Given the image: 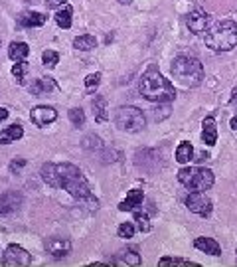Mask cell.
Instances as JSON below:
<instances>
[{"instance_id": "1", "label": "cell", "mask_w": 237, "mask_h": 267, "mask_svg": "<svg viewBox=\"0 0 237 267\" xmlns=\"http://www.w3.org/2000/svg\"><path fill=\"white\" fill-rule=\"evenodd\" d=\"M138 89H140L142 97L149 99V101L170 103V101H174V97H176L174 85H172L160 72H156L154 67H150L149 72L142 76Z\"/></svg>"}, {"instance_id": "2", "label": "cell", "mask_w": 237, "mask_h": 267, "mask_svg": "<svg viewBox=\"0 0 237 267\" xmlns=\"http://www.w3.org/2000/svg\"><path fill=\"white\" fill-rule=\"evenodd\" d=\"M58 170V178H60V188H65L74 198L85 202L91 200V188H89V182L85 180V176L81 174V170L71 163H63V165H56Z\"/></svg>"}, {"instance_id": "3", "label": "cell", "mask_w": 237, "mask_h": 267, "mask_svg": "<svg viewBox=\"0 0 237 267\" xmlns=\"http://www.w3.org/2000/svg\"><path fill=\"white\" fill-rule=\"evenodd\" d=\"M172 77L184 87H196L204 79V65L194 56H178L172 62Z\"/></svg>"}, {"instance_id": "4", "label": "cell", "mask_w": 237, "mask_h": 267, "mask_svg": "<svg viewBox=\"0 0 237 267\" xmlns=\"http://www.w3.org/2000/svg\"><path fill=\"white\" fill-rule=\"evenodd\" d=\"M206 46L213 51H229L237 48V24L233 20H222L206 32Z\"/></svg>"}, {"instance_id": "5", "label": "cell", "mask_w": 237, "mask_h": 267, "mask_svg": "<svg viewBox=\"0 0 237 267\" xmlns=\"http://www.w3.org/2000/svg\"><path fill=\"white\" fill-rule=\"evenodd\" d=\"M178 180L186 186L188 190L206 192L213 186V172L210 168H198V166H184L178 170Z\"/></svg>"}, {"instance_id": "6", "label": "cell", "mask_w": 237, "mask_h": 267, "mask_svg": "<svg viewBox=\"0 0 237 267\" xmlns=\"http://www.w3.org/2000/svg\"><path fill=\"white\" fill-rule=\"evenodd\" d=\"M113 121H115V125L121 129V131H126V133H138V131H142L144 125H147L144 113L138 107H133V105L119 107L115 111Z\"/></svg>"}, {"instance_id": "7", "label": "cell", "mask_w": 237, "mask_h": 267, "mask_svg": "<svg viewBox=\"0 0 237 267\" xmlns=\"http://www.w3.org/2000/svg\"><path fill=\"white\" fill-rule=\"evenodd\" d=\"M186 208L198 216H210L212 214V200L206 196V192L192 190L186 196Z\"/></svg>"}, {"instance_id": "8", "label": "cell", "mask_w": 237, "mask_h": 267, "mask_svg": "<svg viewBox=\"0 0 237 267\" xmlns=\"http://www.w3.org/2000/svg\"><path fill=\"white\" fill-rule=\"evenodd\" d=\"M210 22H212V16L208 12H204V10H194V12L188 14L186 18V24L192 34H206Z\"/></svg>"}, {"instance_id": "9", "label": "cell", "mask_w": 237, "mask_h": 267, "mask_svg": "<svg viewBox=\"0 0 237 267\" xmlns=\"http://www.w3.org/2000/svg\"><path fill=\"white\" fill-rule=\"evenodd\" d=\"M4 265H30L32 261V255L26 252L24 247L20 245H8V250L4 252V257H2Z\"/></svg>"}, {"instance_id": "10", "label": "cell", "mask_w": 237, "mask_h": 267, "mask_svg": "<svg viewBox=\"0 0 237 267\" xmlns=\"http://www.w3.org/2000/svg\"><path fill=\"white\" fill-rule=\"evenodd\" d=\"M30 119H32V123L38 125V127H46V125H50V123H53V121L58 119V113H56L53 107L40 105V107H36V109H32Z\"/></svg>"}, {"instance_id": "11", "label": "cell", "mask_w": 237, "mask_h": 267, "mask_svg": "<svg viewBox=\"0 0 237 267\" xmlns=\"http://www.w3.org/2000/svg\"><path fill=\"white\" fill-rule=\"evenodd\" d=\"M44 247L53 257H65V255L71 252V242L63 240V238H48L44 242Z\"/></svg>"}, {"instance_id": "12", "label": "cell", "mask_w": 237, "mask_h": 267, "mask_svg": "<svg viewBox=\"0 0 237 267\" xmlns=\"http://www.w3.org/2000/svg\"><path fill=\"white\" fill-rule=\"evenodd\" d=\"M202 140L208 147H213L217 143V127H215V119L213 117H206L204 119V123H202Z\"/></svg>"}, {"instance_id": "13", "label": "cell", "mask_w": 237, "mask_h": 267, "mask_svg": "<svg viewBox=\"0 0 237 267\" xmlns=\"http://www.w3.org/2000/svg\"><path fill=\"white\" fill-rule=\"evenodd\" d=\"M142 200H144L142 190L135 188V190L129 192V196H126L123 202L119 204V210H121V212H133V210H137L138 206H142Z\"/></svg>"}, {"instance_id": "14", "label": "cell", "mask_w": 237, "mask_h": 267, "mask_svg": "<svg viewBox=\"0 0 237 267\" xmlns=\"http://www.w3.org/2000/svg\"><path fill=\"white\" fill-rule=\"evenodd\" d=\"M22 204V196L16 194V192H6L0 196V214H6V212H14L18 210V206Z\"/></svg>"}, {"instance_id": "15", "label": "cell", "mask_w": 237, "mask_h": 267, "mask_svg": "<svg viewBox=\"0 0 237 267\" xmlns=\"http://www.w3.org/2000/svg\"><path fill=\"white\" fill-rule=\"evenodd\" d=\"M46 16L42 12H24L20 18H18V22L20 26H24V28H38V26H44L46 24Z\"/></svg>"}, {"instance_id": "16", "label": "cell", "mask_w": 237, "mask_h": 267, "mask_svg": "<svg viewBox=\"0 0 237 267\" xmlns=\"http://www.w3.org/2000/svg\"><path fill=\"white\" fill-rule=\"evenodd\" d=\"M194 245H196L200 252H204V254L222 255V245L215 242V240H212V238H198V240L194 242Z\"/></svg>"}, {"instance_id": "17", "label": "cell", "mask_w": 237, "mask_h": 267, "mask_svg": "<svg viewBox=\"0 0 237 267\" xmlns=\"http://www.w3.org/2000/svg\"><path fill=\"white\" fill-rule=\"evenodd\" d=\"M28 54H30V48H28L26 42H12L10 48H8V56L14 62H24L28 58Z\"/></svg>"}, {"instance_id": "18", "label": "cell", "mask_w": 237, "mask_h": 267, "mask_svg": "<svg viewBox=\"0 0 237 267\" xmlns=\"http://www.w3.org/2000/svg\"><path fill=\"white\" fill-rule=\"evenodd\" d=\"M22 135H24V129L20 127V125H10V127L0 131V143L2 145H10V143L20 139Z\"/></svg>"}, {"instance_id": "19", "label": "cell", "mask_w": 237, "mask_h": 267, "mask_svg": "<svg viewBox=\"0 0 237 267\" xmlns=\"http://www.w3.org/2000/svg\"><path fill=\"white\" fill-rule=\"evenodd\" d=\"M71 16H74V8L69 6V4H63L62 8L56 12V22H58V26L60 28H63V30H67V28H71Z\"/></svg>"}, {"instance_id": "20", "label": "cell", "mask_w": 237, "mask_h": 267, "mask_svg": "<svg viewBox=\"0 0 237 267\" xmlns=\"http://www.w3.org/2000/svg\"><path fill=\"white\" fill-rule=\"evenodd\" d=\"M93 115H95V119L103 123V121H107L109 119V113H107V99L103 97V95H95V99H93Z\"/></svg>"}, {"instance_id": "21", "label": "cell", "mask_w": 237, "mask_h": 267, "mask_svg": "<svg viewBox=\"0 0 237 267\" xmlns=\"http://www.w3.org/2000/svg\"><path fill=\"white\" fill-rule=\"evenodd\" d=\"M42 178H44L46 184H50L53 188H60V178H58V170H56L53 163H46L42 166Z\"/></svg>"}, {"instance_id": "22", "label": "cell", "mask_w": 237, "mask_h": 267, "mask_svg": "<svg viewBox=\"0 0 237 267\" xmlns=\"http://www.w3.org/2000/svg\"><path fill=\"white\" fill-rule=\"evenodd\" d=\"M74 48L81 51H89V50H93V48H97V40H95V36H91V34L77 36V38L74 40Z\"/></svg>"}, {"instance_id": "23", "label": "cell", "mask_w": 237, "mask_h": 267, "mask_svg": "<svg viewBox=\"0 0 237 267\" xmlns=\"http://www.w3.org/2000/svg\"><path fill=\"white\" fill-rule=\"evenodd\" d=\"M194 158V147L190 145V143H180V147L176 149V161L180 163V165H186Z\"/></svg>"}, {"instance_id": "24", "label": "cell", "mask_w": 237, "mask_h": 267, "mask_svg": "<svg viewBox=\"0 0 237 267\" xmlns=\"http://www.w3.org/2000/svg\"><path fill=\"white\" fill-rule=\"evenodd\" d=\"M42 64L46 65V67H56V65L60 64V54L53 50H48L42 54Z\"/></svg>"}, {"instance_id": "25", "label": "cell", "mask_w": 237, "mask_h": 267, "mask_svg": "<svg viewBox=\"0 0 237 267\" xmlns=\"http://www.w3.org/2000/svg\"><path fill=\"white\" fill-rule=\"evenodd\" d=\"M119 257H121L125 263H129V265H140V255H138L135 250H123V252L119 254Z\"/></svg>"}, {"instance_id": "26", "label": "cell", "mask_w": 237, "mask_h": 267, "mask_svg": "<svg viewBox=\"0 0 237 267\" xmlns=\"http://www.w3.org/2000/svg\"><path fill=\"white\" fill-rule=\"evenodd\" d=\"M81 145H83V149H87V151H101V149H103V140H101L99 137H95V135L85 137Z\"/></svg>"}, {"instance_id": "27", "label": "cell", "mask_w": 237, "mask_h": 267, "mask_svg": "<svg viewBox=\"0 0 237 267\" xmlns=\"http://www.w3.org/2000/svg\"><path fill=\"white\" fill-rule=\"evenodd\" d=\"M135 222L138 224L140 232H149V229H150L149 214H147L144 210H135Z\"/></svg>"}, {"instance_id": "28", "label": "cell", "mask_w": 237, "mask_h": 267, "mask_svg": "<svg viewBox=\"0 0 237 267\" xmlns=\"http://www.w3.org/2000/svg\"><path fill=\"white\" fill-rule=\"evenodd\" d=\"M160 265H194V267H198V263H194V261H188V259H180V257H162L160 261H158Z\"/></svg>"}, {"instance_id": "29", "label": "cell", "mask_w": 237, "mask_h": 267, "mask_svg": "<svg viewBox=\"0 0 237 267\" xmlns=\"http://www.w3.org/2000/svg\"><path fill=\"white\" fill-rule=\"evenodd\" d=\"M69 121L74 123L75 127H81V125L85 123V113H83L81 109L74 107V109H69Z\"/></svg>"}, {"instance_id": "30", "label": "cell", "mask_w": 237, "mask_h": 267, "mask_svg": "<svg viewBox=\"0 0 237 267\" xmlns=\"http://www.w3.org/2000/svg\"><path fill=\"white\" fill-rule=\"evenodd\" d=\"M101 83V74H91V76L85 77V89H87V93H93L95 89L99 87Z\"/></svg>"}, {"instance_id": "31", "label": "cell", "mask_w": 237, "mask_h": 267, "mask_svg": "<svg viewBox=\"0 0 237 267\" xmlns=\"http://www.w3.org/2000/svg\"><path fill=\"white\" fill-rule=\"evenodd\" d=\"M133 236H135V226H133V224L125 222V224H121V226H119V238L129 240V238H133Z\"/></svg>"}, {"instance_id": "32", "label": "cell", "mask_w": 237, "mask_h": 267, "mask_svg": "<svg viewBox=\"0 0 237 267\" xmlns=\"http://www.w3.org/2000/svg\"><path fill=\"white\" fill-rule=\"evenodd\" d=\"M12 76L16 77V83H24V62H16L12 67Z\"/></svg>"}, {"instance_id": "33", "label": "cell", "mask_w": 237, "mask_h": 267, "mask_svg": "<svg viewBox=\"0 0 237 267\" xmlns=\"http://www.w3.org/2000/svg\"><path fill=\"white\" fill-rule=\"evenodd\" d=\"M40 83H42V91H44V93H48V91H53V89H56V83H53L51 77H42Z\"/></svg>"}, {"instance_id": "34", "label": "cell", "mask_w": 237, "mask_h": 267, "mask_svg": "<svg viewBox=\"0 0 237 267\" xmlns=\"http://www.w3.org/2000/svg\"><path fill=\"white\" fill-rule=\"evenodd\" d=\"M24 165H26L24 158H18V161H12V165H10V170H12V172H18V170H20V168H22Z\"/></svg>"}, {"instance_id": "35", "label": "cell", "mask_w": 237, "mask_h": 267, "mask_svg": "<svg viewBox=\"0 0 237 267\" xmlns=\"http://www.w3.org/2000/svg\"><path fill=\"white\" fill-rule=\"evenodd\" d=\"M46 4L50 8H62L63 4H67V0H46Z\"/></svg>"}, {"instance_id": "36", "label": "cell", "mask_w": 237, "mask_h": 267, "mask_svg": "<svg viewBox=\"0 0 237 267\" xmlns=\"http://www.w3.org/2000/svg\"><path fill=\"white\" fill-rule=\"evenodd\" d=\"M229 103H231V105H235L237 103V87L231 91V99H229Z\"/></svg>"}, {"instance_id": "37", "label": "cell", "mask_w": 237, "mask_h": 267, "mask_svg": "<svg viewBox=\"0 0 237 267\" xmlns=\"http://www.w3.org/2000/svg\"><path fill=\"white\" fill-rule=\"evenodd\" d=\"M229 127L233 129V131H237V115H235V117H231V121H229Z\"/></svg>"}, {"instance_id": "38", "label": "cell", "mask_w": 237, "mask_h": 267, "mask_svg": "<svg viewBox=\"0 0 237 267\" xmlns=\"http://www.w3.org/2000/svg\"><path fill=\"white\" fill-rule=\"evenodd\" d=\"M6 117H8V111H6L4 107H0V121H4Z\"/></svg>"}, {"instance_id": "39", "label": "cell", "mask_w": 237, "mask_h": 267, "mask_svg": "<svg viewBox=\"0 0 237 267\" xmlns=\"http://www.w3.org/2000/svg\"><path fill=\"white\" fill-rule=\"evenodd\" d=\"M119 2H121V4H131L133 0H119Z\"/></svg>"}]
</instances>
